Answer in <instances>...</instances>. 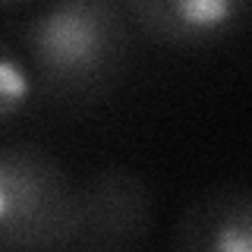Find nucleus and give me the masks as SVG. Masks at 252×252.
<instances>
[{
	"instance_id": "f257e3e1",
	"label": "nucleus",
	"mask_w": 252,
	"mask_h": 252,
	"mask_svg": "<svg viewBox=\"0 0 252 252\" xmlns=\"http://www.w3.org/2000/svg\"><path fill=\"white\" fill-rule=\"evenodd\" d=\"M132 47L126 3L57 0L32 6L19 22L26 54L44 98L66 107L107 98L120 82Z\"/></svg>"
},
{
	"instance_id": "f03ea898",
	"label": "nucleus",
	"mask_w": 252,
	"mask_h": 252,
	"mask_svg": "<svg viewBox=\"0 0 252 252\" xmlns=\"http://www.w3.org/2000/svg\"><path fill=\"white\" fill-rule=\"evenodd\" d=\"M79 183L35 142H0V252H69Z\"/></svg>"
},
{
	"instance_id": "7ed1b4c3",
	"label": "nucleus",
	"mask_w": 252,
	"mask_h": 252,
	"mask_svg": "<svg viewBox=\"0 0 252 252\" xmlns=\"http://www.w3.org/2000/svg\"><path fill=\"white\" fill-rule=\"evenodd\" d=\"M155 220L145 177L107 164L79 183V233L69 252H139Z\"/></svg>"
},
{
	"instance_id": "20e7f679",
	"label": "nucleus",
	"mask_w": 252,
	"mask_h": 252,
	"mask_svg": "<svg viewBox=\"0 0 252 252\" xmlns=\"http://www.w3.org/2000/svg\"><path fill=\"white\" fill-rule=\"evenodd\" d=\"M249 6L240 0H136L126 3L132 32L161 47H208L243 26Z\"/></svg>"
},
{
	"instance_id": "39448f33",
	"label": "nucleus",
	"mask_w": 252,
	"mask_h": 252,
	"mask_svg": "<svg viewBox=\"0 0 252 252\" xmlns=\"http://www.w3.org/2000/svg\"><path fill=\"white\" fill-rule=\"evenodd\" d=\"M173 252H252V189H202L177 220Z\"/></svg>"
},
{
	"instance_id": "423d86ee",
	"label": "nucleus",
	"mask_w": 252,
	"mask_h": 252,
	"mask_svg": "<svg viewBox=\"0 0 252 252\" xmlns=\"http://www.w3.org/2000/svg\"><path fill=\"white\" fill-rule=\"evenodd\" d=\"M38 98H41V89L35 82L26 54L19 51V44L0 35V129L29 117Z\"/></svg>"
}]
</instances>
